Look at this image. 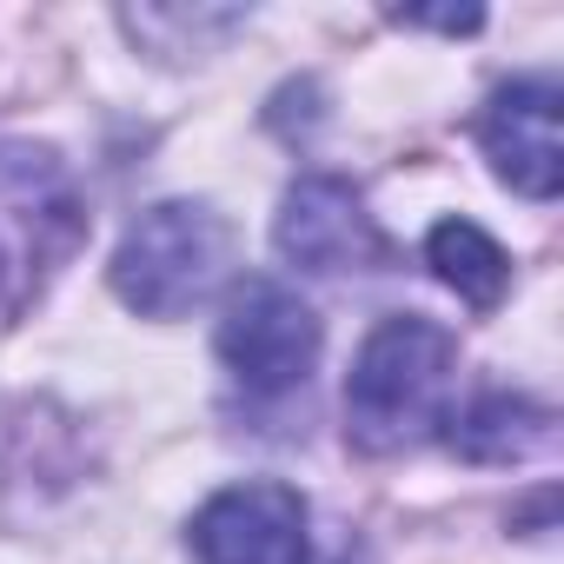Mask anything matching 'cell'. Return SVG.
<instances>
[{"label":"cell","mask_w":564,"mask_h":564,"mask_svg":"<svg viewBox=\"0 0 564 564\" xmlns=\"http://www.w3.org/2000/svg\"><path fill=\"white\" fill-rule=\"evenodd\" d=\"M87 239V199L61 153L34 140L0 147V326L21 319L54 265L74 259Z\"/></svg>","instance_id":"obj_2"},{"label":"cell","mask_w":564,"mask_h":564,"mask_svg":"<svg viewBox=\"0 0 564 564\" xmlns=\"http://www.w3.org/2000/svg\"><path fill=\"white\" fill-rule=\"evenodd\" d=\"M279 252H286L300 272H359L386 252L366 199L333 180V173H313L286 193L279 206Z\"/></svg>","instance_id":"obj_6"},{"label":"cell","mask_w":564,"mask_h":564,"mask_svg":"<svg viewBox=\"0 0 564 564\" xmlns=\"http://www.w3.org/2000/svg\"><path fill=\"white\" fill-rule=\"evenodd\" d=\"M425 259H432V272L445 279V286H452L465 306H478V313H491V306L505 300V286H511V259H505V246H498L491 232H478L471 219L432 226Z\"/></svg>","instance_id":"obj_9"},{"label":"cell","mask_w":564,"mask_h":564,"mask_svg":"<svg viewBox=\"0 0 564 564\" xmlns=\"http://www.w3.org/2000/svg\"><path fill=\"white\" fill-rule=\"evenodd\" d=\"M452 445L471 465H511V458H531L551 445V412L518 392H485L452 419Z\"/></svg>","instance_id":"obj_8"},{"label":"cell","mask_w":564,"mask_h":564,"mask_svg":"<svg viewBox=\"0 0 564 564\" xmlns=\"http://www.w3.org/2000/svg\"><path fill=\"white\" fill-rule=\"evenodd\" d=\"M219 359L252 405H279L319 366V319L293 286L246 279L226 306V319H219Z\"/></svg>","instance_id":"obj_4"},{"label":"cell","mask_w":564,"mask_h":564,"mask_svg":"<svg viewBox=\"0 0 564 564\" xmlns=\"http://www.w3.org/2000/svg\"><path fill=\"white\" fill-rule=\"evenodd\" d=\"M452 379H458V339L438 319H419V313L379 319L346 379V438L366 458L425 445L445 425Z\"/></svg>","instance_id":"obj_1"},{"label":"cell","mask_w":564,"mask_h":564,"mask_svg":"<svg viewBox=\"0 0 564 564\" xmlns=\"http://www.w3.org/2000/svg\"><path fill=\"white\" fill-rule=\"evenodd\" d=\"M306 498L279 478L226 485L193 518V557L199 564H306Z\"/></svg>","instance_id":"obj_5"},{"label":"cell","mask_w":564,"mask_h":564,"mask_svg":"<svg viewBox=\"0 0 564 564\" xmlns=\"http://www.w3.org/2000/svg\"><path fill=\"white\" fill-rule=\"evenodd\" d=\"M478 140L505 186H518L524 199H557L564 160H557V80L551 74H524V80L498 87Z\"/></svg>","instance_id":"obj_7"},{"label":"cell","mask_w":564,"mask_h":564,"mask_svg":"<svg viewBox=\"0 0 564 564\" xmlns=\"http://www.w3.org/2000/svg\"><path fill=\"white\" fill-rule=\"evenodd\" d=\"M226 259H232L226 219L213 206L166 199L127 226L113 252V293L147 319H180L213 300V286L226 279Z\"/></svg>","instance_id":"obj_3"}]
</instances>
